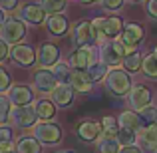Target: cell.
<instances>
[{
	"mask_svg": "<svg viewBox=\"0 0 157 153\" xmlns=\"http://www.w3.org/2000/svg\"><path fill=\"white\" fill-rule=\"evenodd\" d=\"M96 40H100L98 38V30H96V26H94V22H88V20L80 22L72 32V42L76 44L78 48L80 46H94Z\"/></svg>",
	"mask_w": 157,
	"mask_h": 153,
	"instance_id": "obj_4",
	"label": "cell"
},
{
	"mask_svg": "<svg viewBox=\"0 0 157 153\" xmlns=\"http://www.w3.org/2000/svg\"><path fill=\"white\" fill-rule=\"evenodd\" d=\"M44 16H46L44 8L40 6V4H36V2H28V4H24V6L20 8V20H22V22L42 24L44 22Z\"/></svg>",
	"mask_w": 157,
	"mask_h": 153,
	"instance_id": "obj_11",
	"label": "cell"
},
{
	"mask_svg": "<svg viewBox=\"0 0 157 153\" xmlns=\"http://www.w3.org/2000/svg\"><path fill=\"white\" fill-rule=\"evenodd\" d=\"M32 82H34V88L38 90V92H42V94H48V92H52L54 88H56V78H54V74L52 72H48V70H36L34 72V78H32Z\"/></svg>",
	"mask_w": 157,
	"mask_h": 153,
	"instance_id": "obj_13",
	"label": "cell"
},
{
	"mask_svg": "<svg viewBox=\"0 0 157 153\" xmlns=\"http://www.w3.org/2000/svg\"><path fill=\"white\" fill-rule=\"evenodd\" d=\"M34 111H36V115H38V119L50 121L54 117V113H56V107H54V103L50 100H38L34 103Z\"/></svg>",
	"mask_w": 157,
	"mask_h": 153,
	"instance_id": "obj_22",
	"label": "cell"
},
{
	"mask_svg": "<svg viewBox=\"0 0 157 153\" xmlns=\"http://www.w3.org/2000/svg\"><path fill=\"white\" fill-rule=\"evenodd\" d=\"M129 103L133 109H143L145 105H149L151 103V92L145 88V86H135V88H131L129 92Z\"/></svg>",
	"mask_w": 157,
	"mask_h": 153,
	"instance_id": "obj_14",
	"label": "cell"
},
{
	"mask_svg": "<svg viewBox=\"0 0 157 153\" xmlns=\"http://www.w3.org/2000/svg\"><path fill=\"white\" fill-rule=\"evenodd\" d=\"M0 153H14V151H12V149H10V151H0Z\"/></svg>",
	"mask_w": 157,
	"mask_h": 153,
	"instance_id": "obj_43",
	"label": "cell"
},
{
	"mask_svg": "<svg viewBox=\"0 0 157 153\" xmlns=\"http://www.w3.org/2000/svg\"><path fill=\"white\" fill-rule=\"evenodd\" d=\"M8 58V44L0 38V62H4Z\"/></svg>",
	"mask_w": 157,
	"mask_h": 153,
	"instance_id": "obj_40",
	"label": "cell"
},
{
	"mask_svg": "<svg viewBox=\"0 0 157 153\" xmlns=\"http://www.w3.org/2000/svg\"><path fill=\"white\" fill-rule=\"evenodd\" d=\"M52 74H54V78H56V82H60V84H68L72 70H70V66L66 64V62H56Z\"/></svg>",
	"mask_w": 157,
	"mask_h": 153,
	"instance_id": "obj_26",
	"label": "cell"
},
{
	"mask_svg": "<svg viewBox=\"0 0 157 153\" xmlns=\"http://www.w3.org/2000/svg\"><path fill=\"white\" fill-rule=\"evenodd\" d=\"M104 86L113 96H125L131 90V78L123 70H109L104 76Z\"/></svg>",
	"mask_w": 157,
	"mask_h": 153,
	"instance_id": "obj_1",
	"label": "cell"
},
{
	"mask_svg": "<svg viewBox=\"0 0 157 153\" xmlns=\"http://www.w3.org/2000/svg\"><path fill=\"white\" fill-rule=\"evenodd\" d=\"M16 4H18V0H0V8L2 10H14Z\"/></svg>",
	"mask_w": 157,
	"mask_h": 153,
	"instance_id": "obj_38",
	"label": "cell"
},
{
	"mask_svg": "<svg viewBox=\"0 0 157 153\" xmlns=\"http://www.w3.org/2000/svg\"><path fill=\"white\" fill-rule=\"evenodd\" d=\"M115 139H117V143H123V145H133L135 135L127 129H119L117 133H115Z\"/></svg>",
	"mask_w": 157,
	"mask_h": 153,
	"instance_id": "obj_33",
	"label": "cell"
},
{
	"mask_svg": "<svg viewBox=\"0 0 157 153\" xmlns=\"http://www.w3.org/2000/svg\"><path fill=\"white\" fill-rule=\"evenodd\" d=\"M68 84L72 86L76 92H90L92 86H94V82L90 80V76L86 74V70H72Z\"/></svg>",
	"mask_w": 157,
	"mask_h": 153,
	"instance_id": "obj_18",
	"label": "cell"
},
{
	"mask_svg": "<svg viewBox=\"0 0 157 153\" xmlns=\"http://www.w3.org/2000/svg\"><path fill=\"white\" fill-rule=\"evenodd\" d=\"M96 62V50L94 46H80L78 50H74L70 64L74 70H88L90 66Z\"/></svg>",
	"mask_w": 157,
	"mask_h": 153,
	"instance_id": "obj_7",
	"label": "cell"
},
{
	"mask_svg": "<svg viewBox=\"0 0 157 153\" xmlns=\"http://www.w3.org/2000/svg\"><path fill=\"white\" fill-rule=\"evenodd\" d=\"M8 88H10V76H8V72H6V70H2V68H0V94H2V92H6Z\"/></svg>",
	"mask_w": 157,
	"mask_h": 153,
	"instance_id": "obj_35",
	"label": "cell"
},
{
	"mask_svg": "<svg viewBox=\"0 0 157 153\" xmlns=\"http://www.w3.org/2000/svg\"><path fill=\"white\" fill-rule=\"evenodd\" d=\"M46 26H48V32H50L52 36H64L66 32H68V20L62 14H52L50 18H48Z\"/></svg>",
	"mask_w": 157,
	"mask_h": 153,
	"instance_id": "obj_21",
	"label": "cell"
},
{
	"mask_svg": "<svg viewBox=\"0 0 157 153\" xmlns=\"http://www.w3.org/2000/svg\"><path fill=\"white\" fill-rule=\"evenodd\" d=\"M34 137L38 139V143H44V145H56L62 139V127L50 121H42L34 127Z\"/></svg>",
	"mask_w": 157,
	"mask_h": 153,
	"instance_id": "obj_5",
	"label": "cell"
},
{
	"mask_svg": "<svg viewBox=\"0 0 157 153\" xmlns=\"http://www.w3.org/2000/svg\"><path fill=\"white\" fill-rule=\"evenodd\" d=\"M58 153H74V151H58Z\"/></svg>",
	"mask_w": 157,
	"mask_h": 153,
	"instance_id": "obj_44",
	"label": "cell"
},
{
	"mask_svg": "<svg viewBox=\"0 0 157 153\" xmlns=\"http://www.w3.org/2000/svg\"><path fill=\"white\" fill-rule=\"evenodd\" d=\"M131 2H141V0H131Z\"/></svg>",
	"mask_w": 157,
	"mask_h": 153,
	"instance_id": "obj_45",
	"label": "cell"
},
{
	"mask_svg": "<svg viewBox=\"0 0 157 153\" xmlns=\"http://www.w3.org/2000/svg\"><path fill=\"white\" fill-rule=\"evenodd\" d=\"M86 74L90 76V80H92V82H98V80H101V78L107 74V66L101 64V62H94V64L86 70Z\"/></svg>",
	"mask_w": 157,
	"mask_h": 153,
	"instance_id": "obj_29",
	"label": "cell"
},
{
	"mask_svg": "<svg viewBox=\"0 0 157 153\" xmlns=\"http://www.w3.org/2000/svg\"><path fill=\"white\" fill-rule=\"evenodd\" d=\"M101 133V125L96 121H84L78 127V137L84 139V141H96Z\"/></svg>",
	"mask_w": 157,
	"mask_h": 153,
	"instance_id": "obj_19",
	"label": "cell"
},
{
	"mask_svg": "<svg viewBox=\"0 0 157 153\" xmlns=\"http://www.w3.org/2000/svg\"><path fill=\"white\" fill-rule=\"evenodd\" d=\"M123 68L127 72H139V66H141V54L139 52H131L127 56H123Z\"/></svg>",
	"mask_w": 157,
	"mask_h": 153,
	"instance_id": "obj_27",
	"label": "cell"
},
{
	"mask_svg": "<svg viewBox=\"0 0 157 153\" xmlns=\"http://www.w3.org/2000/svg\"><path fill=\"white\" fill-rule=\"evenodd\" d=\"M80 2H84V4H92V2H98V0H80Z\"/></svg>",
	"mask_w": 157,
	"mask_h": 153,
	"instance_id": "obj_41",
	"label": "cell"
},
{
	"mask_svg": "<svg viewBox=\"0 0 157 153\" xmlns=\"http://www.w3.org/2000/svg\"><path fill=\"white\" fill-rule=\"evenodd\" d=\"M98 149H100V153H117L119 143L115 139V135H104L98 141Z\"/></svg>",
	"mask_w": 157,
	"mask_h": 153,
	"instance_id": "obj_25",
	"label": "cell"
},
{
	"mask_svg": "<svg viewBox=\"0 0 157 153\" xmlns=\"http://www.w3.org/2000/svg\"><path fill=\"white\" fill-rule=\"evenodd\" d=\"M101 4H104L105 10H119L123 0H101Z\"/></svg>",
	"mask_w": 157,
	"mask_h": 153,
	"instance_id": "obj_36",
	"label": "cell"
},
{
	"mask_svg": "<svg viewBox=\"0 0 157 153\" xmlns=\"http://www.w3.org/2000/svg\"><path fill=\"white\" fill-rule=\"evenodd\" d=\"M18 153H42V145L36 137H22L18 141Z\"/></svg>",
	"mask_w": 157,
	"mask_h": 153,
	"instance_id": "obj_23",
	"label": "cell"
},
{
	"mask_svg": "<svg viewBox=\"0 0 157 153\" xmlns=\"http://www.w3.org/2000/svg\"><path fill=\"white\" fill-rule=\"evenodd\" d=\"M8 101L18 105H30L34 101V92H32L28 86H12L10 92H8Z\"/></svg>",
	"mask_w": 157,
	"mask_h": 153,
	"instance_id": "obj_12",
	"label": "cell"
},
{
	"mask_svg": "<svg viewBox=\"0 0 157 153\" xmlns=\"http://www.w3.org/2000/svg\"><path fill=\"white\" fill-rule=\"evenodd\" d=\"M139 115H141V119H145V121L153 123L155 119H157V107H153V105L149 103V105H145L143 109H139Z\"/></svg>",
	"mask_w": 157,
	"mask_h": 153,
	"instance_id": "obj_34",
	"label": "cell"
},
{
	"mask_svg": "<svg viewBox=\"0 0 157 153\" xmlns=\"http://www.w3.org/2000/svg\"><path fill=\"white\" fill-rule=\"evenodd\" d=\"M2 22H4V12L0 10V26H2Z\"/></svg>",
	"mask_w": 157,
	"mask_h": 153,
	"instance_id": "obj_42",
	"label": "cell"
},
{
	"mask_svg": "<svg viewBox=\"0 0 157 153\" xmlns=\"http://www.w3.org/2000/svg\"><path fill=\"white\" fill-rule=\"evenodd\" d=\"M94 26L98 30V38L100 40L115 38V36H119V32L123 28V20L115 18V16L113 18H98V20H94Z\"/></svg>",
	"mask_w": 157,
	"mask_h": 153,
	"instance_id": "obj_6",
	"label": "cell"
},
{
	"mask_svg": "<svg viewBox=\"0 0 157 153\" xmlns=\"http://www.w3.org/2000/svg\"><path fill=\"white\" fill-rule=\"evenodd\" d=\"M121 38H119V42L123 44L125 48H133L137 46V44L143 42V36H145V32H143V28L139 26V24H127V26L121 28Z\"/></svg>",
	"mask_w": 157,
	"mask_h": 153,
	"instance_id": "obj_8",
	"label": "cell"
},
{
	"mask_svg": "<svg viewBox=\"0 0 157 153\" xmlns=\"http://www.w3.org/2000/svg\"><path fill=\"white\" fill-rule=\"evenodd\" d=\"M141 72L147 78H157V50L149 54L145 60H141Z\"/></svg>",
	"mask_w": 157,
	"mask_h": 153,
	"instance_id": "obj_24",
	"label": "cell"
},
{
	"mask_svg": "<svg viewBox=\"0 0 157 153\" xmlns=\"http://www.w3.org/2000/svg\"><path fill=\"white\" fill-rule=\"evenodd\" d=\"M101 127L105 129V135H115L119 131L117 117H113V115H105V117H101Z\"/></svg>",
	"mask_w": 157,
	"mask_h": 153,
	"instance_id": "obj_30",
	"label": "cell"
},
{
	"mask_svg": "<svg viewBox=\"0 0 157 153\" xmlns=\"http://www.w3.org/2000/svg\"><path fill=\"white\" fill-rule=\"evenodd\" d=\"M12 60L16 62L18 66H24V68H28V66H32L36 62V54L34 50H32L30 46H26V44H18V46L12 48L10 52Z\"/></svg>",
	"mask_w": 157,
	"mask_h": 153,
	"instance_id": "obj_16",
	"label": "cell"
},
{
	"mask_svg": "<svg viewBox=\"0 0 157 153\" xmlns=\"http://www.w3.org/2000/svg\"><path fill=\"white\" fill-rule=\"evenodd\" d=\"M117 153H141V149L137 145H123L117 149Z\"/></svg>",
	"mask_w": 157,
	"mask_h": 153,
	"instance_id": "obj_39",
	"label": "cell"
},
{
	"mask_svg": "<svg viewBox=\"0 0 157 153\" xmlns=\"http://www.w3.org/2000/svg\"><path fill=\"white\" fill-rule=\"evenodd\" d=\"M10 105L12 103L8 101V98L0 96V125H4L10 119Z\"/></svg>",
	"mask_w": 157,
	"mask_h": 153,
	"instance_id": "obj_32",
	"label": "cell"
},
{
	"mask_svg": "<svg viewBox=\"0 0 157 153\" xmlns=\"http://www.w3.org/2000/svg\"><path fill=\"white\" fill-rule=\"evenodd\" d=\"M127 50H129V48H125L119 40H109V42H105L104 46H101V50H100L101 64H105V66L121 64V60H123V56H125Z\"/></svg>",
	"mask_w": 157,
	"mask_h": 153,
	"instance_id": "obj_3",
	"label": "cell"
},
{
	"mask_svg": "<svg viewBox=\"0 0 157 153\" xmlns=\"http://www.w3.org/2000/svg\"><path fill=\"white\" fill-rule=\"evenodd\" d=\"M52 103L60 107H68L70 103L74 101V96H76V90L70 84H56V88L52 90Z\"/></svg>",
	"mask_w": 157,
	"mask_h": 153,
	"instance_id": "obj_10",
	"label": "cell"
},
{
	"mask_svg": "<svg viewBox=\"0 0 157 153\" xmlns=\"http://www.w3.org/2000/svg\"><path fill=\"white\" fill-rule=\"evenodd\" d=\"M117 123H119V129H127L131 133H137V131L143 129V119L135 111H123L117 117Z\"/></svg>",
	"mask_w": 157,
	"mask_h": 153,
	"instance_id": "obj_15",
	"label": "cell"
},
{
	"mask_svg": "<svg viewBox=\"0 0 157 153\" xmlns=\"http://www.w3.org/2000/svg\"><path fill=\"white\" fill-rule=\"evenodd\" d=\"M147 14L151 16L153 20H157V0H147Z\"/></svg>",
	"mask_w": 157,
	"mask_h": 153,
	"instance_id": "obj_37",
	"label": "cell"
},
{
	"mask_svg": "<svg viewBox=\"0 0 157 153\" xmlns=\"http://www.w3.org/2000/svg\"><path fill=\"white\" fill-rule=\"evenodd\" d=\"M26 36V24L20 18H8L0 26V38L6 44H18Z\"/></svg>",
	"mask_w": 157,
	"mask_h": 153,
	"instance_id": "obj_2",
	"label": "cell"
},
{
	"mask_svg": "<svg viewBox=\"0 0 157 153\" xmlns=\"http://www.w3.org/2000/svg\"><path fill=\"white\" fill-rule=\"evenodd\" d=\"M58 58H60V50H58V46H54V44L46 42L40 46L38 50V62L42 68H50L58 62Z\"/></svg>",
	"mask_w": 157,
	"mask_h": 153,
	"instance_id": "obj_17",
	"label": "cell"
},
{
	"mask_svg": "<svg viewBox=\"0 0 157 153\" xmlns=\"http://www.w3.org/2000/svg\"><path fill=\"white\" fill-rule=\"evenodd\" d=\"M139 141H141L143 149H147V151H151V153L157 149V123H155V121L149 123V125L143 129Z\"/></svg>",
	"mask_w": 157,
	"mask_h": 153,
	"instance_id": "obj_20",
	"label": "cell"
},
{
	"mask_svg": "<svg viewBox=\"0 0 157 153\" xmlns=\"http://www.w3.org/2000/svg\"><path fill=\"white\" fill-rule=\"evenodd\" d=\"M14 145V135L10 127L0 125V151H10Z\"/></svg>",
	"mask_w": 157,
	"mask_h": 153,
	"instance_id": "obj_28",
	"label": "cell"
},
{
	"mask_svg": "<svg viewBox=\"0 0 157 153\" xmlns=\"http://www.w3.org/2000/svg\"><path fill=\"white\" fill-rule=\"evenodd\" d=\"M38 119L34 107L32 105H18L14 111H12V121L18 127H32Z\"/></svg>",
	"mask_w": 157,
	"mask_h": 153,
	"instance_id": "obj_9",
	"label": "cell"
},
{
	"mask_svg": "<svg viewBox=\"0 0 157 153\" xmlns=\"http://www.w3.org/2000/svg\"><path fill=\"white\" fill-rule=\"evenodd\" d=\"M44 12H52V14H60L66 8V0H42Z\"/></svg>",
	"mask_w": 157,
	"mask_h": 153,
	"instance_id": "obj_31",
	"label": "cell"
}]
</instances>
